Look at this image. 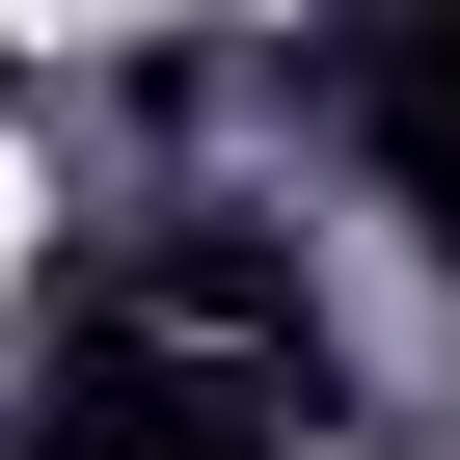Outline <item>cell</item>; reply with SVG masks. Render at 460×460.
Listing matches in <instances>:
<instances>
[{
  "label": "cell",
  "instance_id": "obj_1",
  "mask_svg": "<svg viewBox=\"0 0 460 460\" xmlns=\"http://www.w3.org/2000/svg\"><path fill=\"white\" fill-rule=\"evenodd\" d=\"M0 271H28V163H0Z\"/></svg>",
  "mask_w": 460,
  "mask_h": 460
}]
</instances>
